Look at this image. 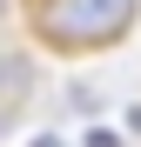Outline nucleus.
Wrapping results in <instances>:
<instances>
[{
	"mask_svg": "<svg viewBox=\"0 0 141 147\" xmlns=\"http://www.w3.org/2000/svg\"><path fill=\"white\" fill-rule=\"evenodd\" d=\"M134 13H141V0H27L34 34L54 54H94V47L128 40Z\"/></svg>",
	"mask_w": 141,
	"mask_h": 147,
	"instance_id": "f257e3e1",
	"label": "nucleus"
},
{
	"mask_svg": "<svg viewBox=\"0 0 141 147\" xmlns=\"http://www.w3.org/2000/svg\"><path fill=\"white\" fill-rule=\"evenodd\" d=\"M27 94V60H0V100H20Z\"/></svg>",
	"mask_w": 141,
	"mask_h": 147,
	"instance_id": "f03ea898",
	"label": "nucleus"
}]
</instances>
